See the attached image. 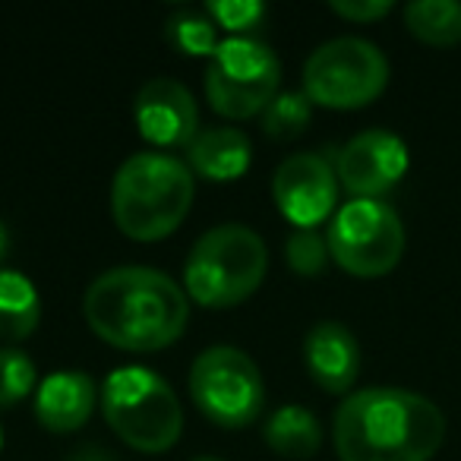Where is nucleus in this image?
<instances>
[{"label": "nucleus", "mask_w": 461, "mask_h": 461, "mask_svg": "<svg viewBox=\"0 0 461 461\" xmlns=\"http://www.w3.org/2000/svg\"><path fill=\"white\" fill-rule=\"evenodd\" d=\"M89 329L123 351H158L184 335L190 297L171 276L146 266H117L83 297Z\"/></svg>", "instance_id": "1"}, {"label": "nucleus", "mask_w": 461, "mask_h": 461, "mask_svg": "<svg viewBox=\"0 0 461 461\" xmlns=\"http://www.w3.org/2000/svg\"><path fill=\"white\" fill-rule=\"evenodd\" d=\"M332 439L341 461H429L446 439V417L420 392L373 385L339 404Z\"/></svg>", "instance_id": "2"}, {"label": "nucleus", "mask_w": 461, "mask_h": 461, "mask_svg": "<svg viewBox=\"0 0 461 461\" xmlns=\"http://www.w3.org/2000/svg\"><path fill=\"white\" fill-rule=\"evenodd\" d=\"M196 180L190 165L167 152H136L117 167L111 212L133 240H161L180 228L193 205Z\"/></svg>", "instance_id": "3"}, {"label": "nucleus", "mask_w": 461, "mask_h": 461, "mask_svg": "<svg viewBox=\"0 0 461 461\" xmlns=\"http://www.w3.org/2000/svg\"><path fill=\"white\" fill-rule=\"evenodd\" d=\"M269 250L247 224H218L193 244L184 266L186 297L205 310L244 303L263 285Z\"/></svg>", "instance_id": "4"}, {"label": "nucleus", "mask_w": 461, "mask_h": 461, "mask_svg": "<svg viewBox=\"0 0 461 461\" xmlns=\"http://www.w3.org/2000/svg\"><path fill=\"white\" fill-rule=\"evenodd\" d=\"M102 414L130 448L161 455L180 439L184 411L174 389L149 366H117L104 376Z\"/></svg>", "instance_id": "5"}, {"label": "nucleus", "mask_w": 461, "mask_h": 461, "mask_svg": "<svg viewBox=\"0 0 461 461\" xmlns=\"http://www.w3.org/2000/svg\"><path fill=\"white\" fill-rule=\"evenodd\" d=\"M389 86V60L373 41L341 35L320 45L303 64V95L335 111L364 108Z\"/></svg>", "instance_id": "6"}, {"label": "nucleus", "mask_w": 461, "mask_h": 461, "mask_svg": "<svg viewBox=\"0 0 461 461\" xmlns=\"http://www.w3.org/2000/svg\"><path fill=\"white\" fill-rule=\"evenodd\" d=\"M282 64L276 51L250 35H230L215 48L205 67V98L228 121L263 114L278 95Z\"/></svg>", "instance_id": "7"}, {"label": "nucleus", "mask_w": 461, "mask_h": 461, "mask_svg": "<svg viewBox=\"0 0 461 461\" xmlns=\"http://www.w3.org/2000/svg\"><path fill=\"white\" fill-rule=\"evenodd\" d=\"M190 395L212 423L224 429L250 427L266 402L263 373L240 348H205L190 366Z\"/></svg>", "instance_id": "8"}, {"label": "nucleus", "mask_w": 461, "mask_h": 461, "mask_svg": "<svg viewBox=\"0 0 461 461\" xmlns=\"http://www.w3.org/2000/svg\"><path fill=\"white\" fill-rule=\"evenodd\" d=\"M326 244L332 259L357 278H379L404 253V224L383 199H351L329 221Z\"/></svg>", "instance_id": "9"}, {"label": "nucleus", "mask_w": 461, "mask_h": 461, "mask_svg": "<svg viewBox=\"0 0 461 461\" xmlns=\"http://www.w3.org/2000/svg\"><path fill=\"white\" fill-rule=\"evenodd\" d=\"M272 196L285 218L294 228L313 230L329 215H335L339 203V174L332 161L320 152L291 155L278 165L272 177Z\"/></svg>", "instance_id": "10"}, {"label": "nucleus", "mask_w": 461, "mask_h": 461, "mask_svg": "<svg viewBox=\"0 0 461 461\" xmlns=\"http://www.w3.org/2000/svg\"><path fill=\"white\" fill-rule=\"evenodd\" d=\"M408 146L392 130H364L348 140L335 161L341 186L354 193V199H379V193L392 190L408 171Z\"/></svg>", "instance_id": "11"}, {"label": "nucleus", "mask_w": 461, "mask_h": 461, "mask_svg": "<svg viewBox=\"0 0 461 461\" xmlns=\"http://www.w3.org/2000/svg\"><path fill=\"white\" fill-rule=\"evenodd\" d=\"M140 136L158 149L190 146L199 133V108L193 92L171 77L149 79L133 102Z\"/></svg>", "instance_id": "12"}, {"label": "nucleus", "mask_w": 461, "mask_h": 461, "mask_svg": "<svg viewBox=\"0 0 461 461\" xmlns=\"http://www.w3.org/2000/svg\"><path fill=\"white\" fill-rule=\"evenodd\" d=\"M303 364L320 389L345 395L357 383L360 345L345 322L322 320L303 339Z\"/></svg>", "instance_id": "13"}, {"label": "nucleus", "mask_w": 461, "mask_h": 461, "mask_svg": "<svg viewBox=\"0 0 461 461\" xmlns=\"http://www.w3.org/2000/svg\"><path fill=\"white\" fill-rule=\"evenodd\" d=\"M98 404V385L83 370H58L45 376L35 392V414L51 433H73L92 417Z\"/></svg>", "instance_id": "14"}, {"label": "nucleus", "mask_w": 461, "mask_h": 461, "mask_svg": "<svg viewBox=\"0 0 461 461\" xmlns=\"http://www.w3.org/2000/svg\"><path fill=\"white\" fill-rule=\"evenodd\" d=\"M190 171L212 184H228L247 174L253 161V142L238 127H209L199 130L196 140L186 146Z\"/></svg>", "instance_id": "15"}, {"label": "nucleus", "mask_w": 461, "mask_h": 461, "mask_svg": "<svg viewBox=\"0 0 461 461\" xmlns=\"http://www.w3.org/2000/svg\"><path fill=\"white\" fill-rule=\"evenodd\" d=\"M41 320L39 291L23 272L0 269V341H23Z\"/></svg>", "instance_id": "16"}, {"label": "nucleus", "mask_w": 461, "mask_h": 461, "mask_svg": "<svg viewBox=\"0 0 461 461\" xmlns=\"http://www.w3.org/2000/svg\"><path fill=\"white\" fill-rule=\"evenodd\" d=\"M266 442L278 455H285V458L307 461L320 452L322 427L313 411L301 408V404H285L266 423Z\"/></svg>", "instance_id": "17"}, {"label": "nucleus", "mask_w": 461, "mask_h": 461, "mask_svg": "<svg viewBox=\"0 0 461 461\" xmlns=\"http://www.w3.org/2000/svg\"><path fill=\"white\" fill-rule=\"evenodd\" d=\"M411 35L436 48L461 41V4L458 0H411L404 7Z\"/></svg>", "instance_id": "18"}, {"label": "nucleus", "mask_w": 461, "mask_h": 461, "mask_svg": "<svg viewBox=\"0 0 461 461\" xmlns=\"http://www.w3.org/2000/svg\"><path fill=\"white\" fill-rule=\"evenodd\" d=\"M215 23L203 14H193V10H180L167 20V41L177 48L186 58H212L215 48L221 45L215 32Z\"/></svg>", "instance_id": "19"}, {"label": "nucleus", "mask_w": 461, "mask_h": 461, "mask_svg": "<svg viewBox=\"0 0 461 461\" xmlns=\"http://www.w3.org/2000/svg\"><path fill=\"white\" fill-rule=\"evenodd\" d=\"M313 117V102L303 92H278L263 111V130L272 140H294L307 130Z\"/></svg>", "instance_id": "20"}, {"label": "nucleus", "mask_w": 461, "mask_h": 461, "mask_svg": "<svg viewBox=\"0 0 461 461\" xmlns=\"http://www.w3.org/2000/svg\"><path fill=\"white\" fill-rule=\"evenodd\" d=\"M35 379H39V373H35L29 354L16 351V348H4L0 351V408L20 404L35 389Z\"/></svg>", "instance_id": "21"}, {"label": "nucleus", "mask_w": 461, "mask_h": 461, "mask_svg": "<svg viewBox=\"0 0 461 461\" xmlns=\"http://www.w3.org/2000/svg\"><path fill=\"white\" fill-rule=\"evenodd\" d=\"M285 257H288V266L297 272V276L316 278L329 263V244L322 234L316 230H301L294 228V234L288 238V247H285Z\"/></svg>", "instance_id": "22"}, {"label": "nucleus", "mask_w": 461, "mask_h": 461, "mask_svg": "<svg viewBox=\"0 0 461 461\" xmlns=\"http://www.w3.org/2000/svg\"><path fill=\"white\" fill-rule=\"evenodd\" d=\"M205 16H209L215 26L240 35V32H253L257 26H263L266 4H259V0H212V4H205Z\"/></svg>", "instance_id": "23"}, {"label": "nucleus", "mask_w": 461, "mask_h": 461, "mask_svg": "<svg viewBox=\"0 0 461 461\" xmlns=\"http://www.w3.org/2000/svg\"><path fill=\"white\" fill-rule=\"evenodd\" d=\"M329 7L351 23H376L392 14V0H332Z\"/></svg>", "instance_id": "24"}, {"label": "nucleus", "mask_w": 461, "mask_h": 461, "mask_svg": "<svg viewBox=\"0 0 461 461\" xmlns=\"http://www.w3.org/2000/svg\"><path fill=\"white\" fill-rule=\"evenodd\" d=\"M70 461H114V458H111V452H104V448H98V446H86V448H79V452L73 455Z\"/></svg>", "instance_id": "25"}, {"label": "nucleus", "mask_w": 461, "mask_h": 461, "mask_svg": "<svg viewBox=\"0 0 461 461\" xmlns=\"http://www.w3.org/2000/svg\"><path fill=\"white\" fill-rule=\"evenodd\" d=\"M7 250H10V234H7V228L0 224V259L7 257Z\"/></svg>", "instance_id": "26"}, {"label": "nucleus", "mask_w": 461, "mask_h": 461, "mask_svg": "<svg viewBox=\"0 0 461 461\" xmlns=\"http://www.w3.org/2000/svg\"><path fill=\"white\" fill-rule=\"evenodd\" d=\"M193 461H221V458H212V455H203V458H193Z\"/></svg>", "instance_id": "27"}, {"label": "nucleus", "mask_w": 461, "mask_h": 461, "mask_svg": "<svg viewBox=\"0 0 461 461\" xmlns=\"http://www.w3.org/2000/svg\"><path fill=\"white\" fill-rule=\"evenodd\" d=\"M0 446H4V429H0Z\"/></svg>", "instance_id": "28"}]
</instances>
